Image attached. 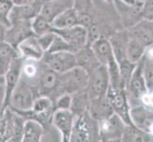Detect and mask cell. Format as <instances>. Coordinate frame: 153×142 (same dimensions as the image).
Here are the masks:
<instances>
[{
  "mask_svg": "<svg viewBox=\"0 0 153 142\" xmlns=\"http://www.w3.org/2000/svg\"><path fill=\"white\" fill-rule=\"evenodd\" d=\"M26 119L8 107L0 120V142H22Z\"/></svg>",
  "mask_w": 153,
  "mask_h": 142,
  "instance_id": "6da1fadb",
  "label": "cell"
},
{
  "mask_svg": "<svg viewBox=\"0 0 153 142\" xmlns=\"http://www.w3.org/2000/svg\"><path fill=\"white\" fill-rule=\"evenodd\" d=\"M101 141L99 135V122L88 111L76 116L70 142Z\"/></svg>",
  "mask_w": 153,
  "mask_h": 142,
  "instance_id": "7a4b0ae2",
  "label": "cell"
},
{
  "mask_svg": "<svg viewBox=\"0 0 153 142\" xmlns=\"http://www.w3.org/2000/svg\"><path fill=\"white\" fill-rule=\"evenodd\" d=\"M88 74L83 68L76 66L71 70L60 74L59 82L54 95L55 99L63 94H74L85 89L88 85Z\"/></svg>",
  "mask_w": 153,
  "mask_h": 142,
  "instance_id": "3957f363",
  "label": "cell"
},
{
  "mask_svg": "<svg viewBox=\"0 0 153 142\" xmlns=\"http://www.w3.org/2000/svg\"><path fill=\"white\" fill-rule=\"evenodd\" d=\"M38 96L37 87L21 77L10 98V108L14 111H28L33 108L34 101Z\"/></svg>",
  "mask_w": 153,
  "mask_h": 142,
  "instance_id": "277c9868",
  "label": "cell"
},
{
  "mask_svg": "<svg viewBox=\"0 0 153 142\" xmlns=\"http://www.w3.org/2000/svg\"><path fill=\"white\" fill-rule=\"evenodd\" d=\"M110 87V79L108 67L101 65L88 74L86 91L91 99L105 96Z\"/></svg>",
  "mask_w": 153,
  "mask_h": 142,
  "instance_id": "5b68a950",
  "label": "cell"
},
{
  "mask_svg": "<svg viewBox=\"0 0 153 142\" xmlns=\"http://www.w3.org/2000/svg\"><path fill=\"white\" fill-rule=\"evenodd\" d=\"M59 73L51 69L43 61H40L39 72L35 81V86L38 89L39 96H48L54 102V95L59 82Z\"/></svg>",
  "mask_w": 153,
  "mask_h": 142,
  "instance_id": "8992f818",
  "label": "cell"
},
{
  "mask_svg": "<svg viewBox=\"0 0 153 142\" xmlns=\"http://www.w3.org/2000/svg\"><path fill=\"white\" fill-rule=\"evenodd\" d=\"M126 92L128 95L130 106H134L142 103V99L149 92L146 86V79L143 70V62L142 60L137 64L133 74L126 87Z\"/></svg>",
  "mask_w": 153,
  "mask_h": 142,
  "instance_id": "52a82bcc",
  "label": "cell"
},
{
  "mask_svg": "<svg viewBox=\"0 0 153 142\" xmlns=\"http://www.w3.org/2000/svg\"><path fill=\"white\" fill-rule=\"evenodd\" d=\"M99 135L100 139L104 142L122 141L126 123L118 115L113 114L109 118L100 120Z\"/></svg>",
  "mask_w": 153,
  "mask_h": 142,
  "instance_id": "ba28073f",
  "label": "cell"
},
{
  "mask_svg": "<svg viewBox=\"0 0 153 142\" xmlns=\"http://www.w3.org/2000/svg\"><path fill=\"white\" fill-rule=\"evenodd\" d=\"M41 61L59 74H63L77 66L75 53L68 51L45 52Z\"/></svg>",
  "mask_w": 153,
  "mask_h": 142,
  "instance_id": "9c48e42d",
  "label": "cell"
},
{
  "mask_svg": "<svg viewBox=\"0 0 153 142\" xmlns=\"http://www.w3.org/2000/svg\"><path fill=\"white\" fill-rule=\"evenodd\" d=\"M114 114L118 115L126 124H133L130 118V103L128 101L126 89H113L109 87L107 93Z\"/></svg>",
  "mask_w": 153,
  "mask_h": 142,
  "instance_id": "30bf717a",
  "label": "cell"
},
{
  "mask_svg": "<svg viewBox=\"0 0 153 142\" xmlns=\"http://www.w3.org/2000/svg\"><path fill=\"white\" fill-rule=\"evenodd\" d=\"M143 4L140 3L135 6H128L121 0H113L114 8L117 10L124 29H129L144 19Z\"/></svg>",
  "mask_w": 153,
  "mask_h": 142,
  "instance_id": "8fae6325",
  "label": "cell"
},
{
  "mask_svg": "<svg viewBox=\"0 0 153 142\" xmlns=\"http://www.w3.org/2000/svg\"><path fill=\"white\" fill-rule=\"evenodd\" d=\"M24 58L19 57L15 59L12 65L10 66L9 70L4 75L5 80V102H4V109L6 110L10 107V98H12L13 92L18 85L20 81L21 75H22V66H23Z\"/></svg>",
  "mask_w": 153,
  "mask_h": 142,
  "instance_id": "7c38bea8",
  "label": "cell"
},
{
  "mask_svg": "<svg viewBox=\"0 0 153 142\" xmlns=\"http://www.w3.org/2000/svg\"><path fill=\"white\" fill-rule=\"evenodd\" d=\"M33 35L35 34L31 28V21H16L7 29L5 41L18 49V46L24 40Z\"/></svg>",
  "mask_w": 153,
  "mask_h": 142,
  "instance_id": "4fadbf2b",
  "label": "cell"
},
{
  "mask_svg": "<svg viewBox=\"0 0 153 142\" xmlns=\"http://www.w3.org/2000/svg\"><path fill=\"white\" fill-rule=\"evenodd\" d=\"M75 118L76 116L71 112V110L56 109L54 111L52 124L53 127L61 134V140L63 142L71 141V135Z\"/></svg>",
  "mask_w": 153,
  "mask_h": 142,
  "instance_id": "5bb4252c",
  "label": "cell"
},
{
  "mask_svg": "<svg viewBox=\"0 0 153 142\" xmlns=\"http://www.w3.org/2000/svg\"><path fill=\"white\" fill-rule=\"evenodd\" d=\"M52 31L54 33L60 35L62 38H64L68 43H70L71 46H74L77 50L88 45V29L81 25H76L74 27L68 29L52 28Z\"/></svg>",
  "mask_w": 153,
  "mask_h": 142,
  "instance_id": "9a60e30c",
  "label": "cell"
},
{
  "mask_svg": "<svg viewBox=\"0 0 153 142\" xmlns=\"http://www.w3.org/2000/svg\"><path fill=\"white\" fill-rule=\"evenodd\" d=\"M44 0H35L28 5H14L10 13V24L16 21H31L41 13Z\"/></svg>",
  "mask_w": 153,
  "mask_h": 142,
  "instance_id": "2e32d148",
  "label": "cell"
},
{
  "mask_svg": "<svg viewBox=\"0 0 153 142\" xmlns=\"http://www.w3.org/2000/svg\"><path fill=\"white\" fill-rule=\"evenodd\" d=\"M130 118L135 126L149 133L153 124V109L143 103L131 106Z\"/></svg>",
  "mask_w": 153,
  "mask_h": 142,
  "instance_id": "e0dca14e",
  "label": "cell"
},
{
  "mask_svg": "<svg viewBox=\"0 0 153 142\" xmlns=\"http://www.w3.org/2000/svg\"><path fill=\"white\" fill-rule=\"evenodd\" d=\"M126 29L130 37L140 41L146 47L153 46V20L143 19L133 27Z\"/></svg>",
  "mask_w": 153,
  "mask_h": 142,
  "instance_id": "ac0fdd59",
  "label": "cell"
},
{
  "mask_svg": "<svg viewBox=\"0 0 153 142\" xmlns=\"http://www.w3.org/2000/svg\"><path fill=\"white\" fill-rule=\"evenodd\" d=\"M88 113L97 121L108 118L110 116H112L114 111L107 95L91 99L88 106Z\"/></svg>",
  "mask_w": 153,
  "mask_h": 142,
  "instance_id": "d6986e66",
  "label": "cell"
},
{
  "mask_svg": "<svg viewBox=\"0 0 153 142\" xmlns=\"http://www.w3.org/2000/svg\"><path fill=\"white\" fill-rule=\"evenodd\" d=\"M72 8L77 13L78 25L88 29L93 24V0H73Z\"/></svg>",
  "mask_w": 153,
  "mask_h": 142,
  "instance_id": "ffe728a7",
  "label": "cell"
},
{
  "mask_svg": "<svg viewBox=\"0 0 153 142\" xmlns=\"http://www.w3.org/2000/svg\"><path fill=\"white\" fill-rule=\"evenodd\" d=\"M75 56L77 66L83 68L88 74H91L94 69H96L99 65H101V63L99 62L92 47L89 45L81 47L75 53Z\"/></svg>",
  "mask_w": 153,
  "mask_h": 142,
  "instance_id": "44dd1931",
  "label": "cell"
},
{
  "mask_svg": "<svg viewBox=\"0 0 153 142\" xmlns=\"http://www.w3.org/2000/svg\"><path fill=\"white\" fill-rule=\"evenodd\" d=\"M97 56L101 65H108L110 63L115 61V56L111 43L108 37H100L96 41H94L91 45H89Z\"/></svg>",
  "mask_w": 153,
  "mask_h": 142,
  "instance_id": "7402d4cb",
  "label": "cell"
},
{
  "mask_svg": "<svg viewBox=\"0 0 153 142\" xmlns=\"http://www.w3.org/2000/svg\"><path fill=\"white\" fill-rule=\"evenodd\" d=\"M73 6V0H47L44 1L40 14L51 23L64 10Z\"/></svg>",
  "mask_w": 153,
  "mask_h": 142,
  "instance_id": "603a6c76",
  "label": "cell"
},
{
  "mask_svg": "<svg viewBox=\"0 0 153 142\" xmlns=\"http://www.w3.org/2000/svg\"><path fill=\"white\" fill-rule=\"evenodd\" d=\"M18 50L24 59L35 61H41L45 54V51L42 49L41 46L39 45L36 35L30 36V37L24 40L18 46Z\"/></svg>",
  "mask_w": 153,
  "mask_h": 142,
  "instance_id": "cb8c5ba5",
  "label": "cell"
},
{
  "mask_svg": "<svg viewBox=\"0 0 153 142\" xmlns=\"http://www.w3.org/2000/svg\"><path fill=\"white\" fill-rule=\"evenodd\" d=\"M22 57L17 49L13 47L5 40L0 41V76H4L12 65L13 62Z\"/></svg>",
  "mask_w": 153,
  "mask_h": 142,
  "instance_id": "d4e9b609",
  "label": "cell"
},
{
  "mask_svg": "<svg viewBox=\"0 0 153 142\" xmlns=\"http://www.w3.org/2000/svg\"><path fill=\"white\" fill-rule=\"evenodd\" d=\"M46 131L43 125L34 119H27L24 124L22 142H40Z\"/></svg>",
  "mask_w": 153,
  "mask_h": 142,
  "instance_id": "484cf974",
  "label": "cell"
},
{
  "mask_svg": "<svg viewBox=\"0 0 153 142\" xmlns=\"http://www.w3.org/2000/svg\"><path fill=\"white\" fill-rule=\"evenodd\" d=\"M122 141L128 142H147L153 141V136L146 131L138 128L134 124L126 125Z\"/></svg>",
  "mask_w": 153,
  "mask_h": 142,
  "instance_id": "4316f807",
  "label": "cell"
},
{
  "mask_svg": "<svg viewBox=\"0 0 153 142\" xmlns=\"http://www.w3.org/2000/svg\"><path fill=\"white\" fill-rule=\"evenodd\" d=\"M51 24L53 29H68L78 25L77 13L75 12V10L72 7L67 9L61 14L58 15L52 21Z\"/></svg>",
  "mask_w": 153,
  "mask_h": 142,
  "instance_id": "83f0119b",
  "label": "cell"
},
{
  "mask_svg": "<svg viewBox=\"0 0 153 142\" xmlns=\"http://www.w3.org/2000/svg\"><path fill=\"white\" fill-rule=\"evenodd\" d=\"M89 102H91V99H89L86 89L72 94V103L71 107V112L75 116L88 112Z\"/></svg>",
  "mask_w": 153,
  "mask_h": 142,
  "instance_id": "f1b7e54d",
  "label": "cell"
},
{
  "mask_svg": "<svg viewBox=\"0 0 153 142\" xmlns=\"http://www.w3.org/2000/svg\"><path fill=\"white\" fill-rule=\"evenodd\" d=\"M146 46L143 43H141L140 41L129 36L128 47H126V54H128V59L131 63L138 64L143 59V57L146 53Z\"/></svg>",
  "mask_w": 153,
  "mask_h": 142,
  "instance_id": "f546056e",
  "label": "cell"
},
{
  "mask_svg": "<svg viewBox=\"0 0 153 142\" xmlns=\"http://www.w3.org/2000/svg\"><path fill=\"white\" fill-rule=\"evenodd\" d=\"M31 28L36 36L43 35L47 32L52 31V24L47 20L41 14H38L35 18L31 20Z\"/></svg>",
  "mask_w": 153,
  "mask_h": 142,
  "instance_id": "4dcf8cb0",
  "label": "cell"
},
{
  "mask_svg": "<svg viewBox=\"0 0 153 142\" xmlns=\"http://www.w3.org/2000/svg\"><path fill=\"white\" fill-rule=\"evenodd\" d=\"M61 51H68V52L76 53L78 50L70 43H68L64 38H62L60 35L55 33L54 40L52 42L50 49L47 52H61Z\"/></svg>",
  "mask_w": 153,
  "mask_h": 142,
  "instance_id": "1f68e13d",
  "label": "cell"
},
{
  "mask_svg": "<svg viewBox=\"0 0 153 142\" xmlns=\"http://www.w3.org/2000/svg\"><path fill=\"white\" fill-rule=\"evenodd\" d=\"M13 7V0H0V22L8 28L12 25L10 21V13Z\"/></svg>",
  "mask_w": 153,
  "mask_h": 142,
  "instance_id": "d6a6232c",
  "label": "cell"
},
{
  "mask_svg": "<svg viewBox=\"0 0 153 142\" xmlns=\"http://www.w3.org/2000/svg\"><path fill=\"white\" fill-rule=\"evenodd\" d=\"M72 103V95L71 94H63L58 97L55 102V109H63V110H71Z\"/></svg>",
  "mask_w": 153,
  "mask_h": 142,
  "instance_id": "836d02e7",
  "label": "cell"
},
{
  "mask_svg": "<svg viewBox=\"0 0 153 142\" xmlns=\"http://www.w3.org/2000/svg\"><path fill=\"white\" fill-rule=\"evenodd\" d=\"M55 37V33L53 31H50V32H47L43 35L37 36V40L39 42V45L41 46L42 49H43L45 52H47L52 44V42L54 40Z\"/></svg>",
  "mask_w": 153,
  "mask_h": 142,
  "instance_id": "e575fe53",
  "label": "cell"
},
{
  "mask_svg": "<svg viewBox=\"0 0 153 142\" xmlns=\"http://www.w3.org/2000/svg\"><path fill=\"white\" fill-rule=\"evenodd\" d=\"M144 19L153 20V0H146L143 4Z\"/></svg>",
  "mask_w": 153,
  "mask_h": 142,
  "instance_id": "d590c367",
  "label": "cell"
},
{
  "mask_svg": "<svg viewBox=\"0 0 153 142\" xmlns=\"http://www.w3.org/2000/svg\"><path fill=\"white\" fill-rule=\"evenodd\" d=\"M4 102H5V80L4 76H0V120L4 114Z\"/></svg>",
  "mask_w": 153,
  "mask_h": 142,
  "instance_id": "8d00e7d4",
  "label": "cell"
},
{
  "mask_svg": "<svg viewBox=\"0 0 153 142\" xmlns=\"http://www.w3.org/2000/svg\"><path fill=\"white\" fill-rule=\"evenodd\" d=\"M142 103L153 109V91H149L142 99Z\"/></svg>",
  "mask_w": 153,
  "mask_h": 142,
  "instance_id": "74e56055",
  "label": "cell"
},
{
  "mask_svg": "<svg viewBox=\"0 0 153 142\" xmlns=\"http://www.w3.org/2000/svg\"><path fill=\"white\" fill-rule=\"evenodd\" d=\"M7 29H8L7 26H5L4 24L0 22V41L5 40V34H6Z\"/></svg>",
  "mask_w": 153,
  "mask_h": 142,
  "instance_id": "f35d334b",
  "label": "cell"
},
{
  "mask_svg": "<svg viewBox=\"0 0 153 142\" xmlns=\"http://www.w3.org/2000/svg\"><path fill=\"white\" fill-rule=\"evenodd\" d=\"M35 0H13L14 5H28L34 2Z\"/></svg>",
  "mask_w": 153,
  "mask_h": 142,
  "instance_id": "ab89813d",
  "label": "cell"
},
{
  "mask_svg": "<svg viewBox=\"0 0 153 142\" xmlns=\"http://www.w3.org/2000/svg\"><path fill=\"white\" fill-rule=\"evenodd\" d=\"M121 1L126 5H128V6H135L137 4H140V2L136 1V0H121Z\"/></svg>",
  "mask_w": 153,
  "mask_h": 142,
  "instance_id": "60d3db41",
  "label": "cell"
},
{
  "mask_svg": "<svg viewBox=\"0 0 153 142\" xmlns=\"http://www.w3.org/2000/svg\"><path fill=\"white\" fill-rule=\"evenodd\" d=\"M105 2H108V3H113V0H104Z\"/></svg>",
  "mask_w": 153,
  "mask_h": 142,
  "instance_id": "b9f144b4",
  "label": "cell"
},
{
  "mask_svg": "<svg viewBox=\"0 0 153 142\" xmlns=\"http://www.w3.org/2000/svg\"><path fill=\"white\" fill-rule=\"evenodd\" d=\"M136 1H138V2H140V3H144L146 0H136Z\"/></svg>",
  "mask_w": 153,
  "mask_h": 142,
  "instance_id": "7bdbcfd3",
  "label": "cell"
},
{
  "mask_svg": "<svg viewBox=\"0 0 153 142\" xmlns=\"http://www.w3.org/2000/svg\"><path fill=\"white\" fill-rule=\"evenodd\" d=\"M44 1H47V0H44Z\"/></svg>",
  "mask_w": 153,
  "mask_h": 142,
  "instance_id": "ee69618b",
  "label": "cell"
}]
</instances>
